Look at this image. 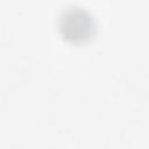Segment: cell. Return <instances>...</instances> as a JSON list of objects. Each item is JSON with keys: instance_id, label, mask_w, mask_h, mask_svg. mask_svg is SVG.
<instances>
[{"instance_id": "6da1fadb", "label": "cell", "mask_w": 149, "mask_h": 149, "mask_svg": "<svg viewBox=\"0 0 149 149\" xmlns=\"http://www.w3.org/2000/svg\"><path fill=\"white\" fill-rule=\"evenodd\" d=\"M57 27L62 38L72 44L85 43L95 33L94 17L81 7H69L63 10Z\"/></svg>"}]
</instances>
